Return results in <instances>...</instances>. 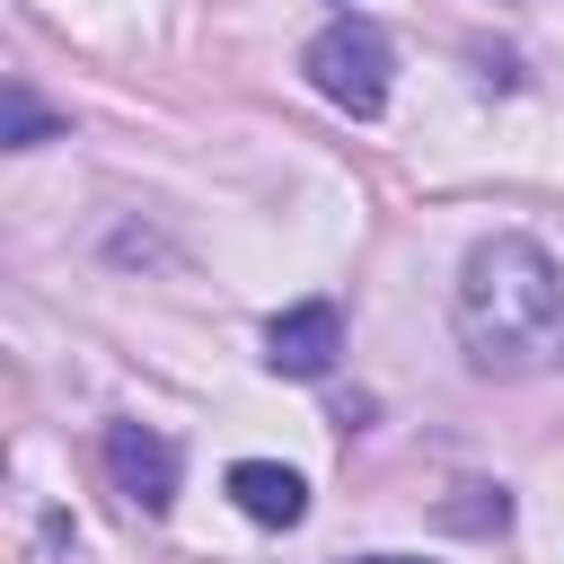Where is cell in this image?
I'll use <instances>...</instances> for the list:
<instances>
[{
  "instance_id": "1",
  "label": "cell",
  "mask_w": 564,
  "mask_h": 564,
  "mask_svg": "<svg viewBox=\"0 0 564 564\" xmlns=\"http://www.w3.org/2000/svg\"><path fill=\"white\" fill-rule=\"evenodd\" d=\"M458 344L485 379H529L564 352V273L538 238L494 229L458 264Z\"/></svg>"
},
{
  "instance_id": "2",
  "label": "cell",
  "mask_w": 564,
  "mask_h": 564,
  "mask_svg": "<svg viewBox=\"0 0 564 564\" xmlns=\"http://www.w3.org/2000/svg\"><path fill=\"white\" fill-rule=\"evenodd\" d=\"M300 70H308V88H317L326 106L379 115V106H388V70H397V44H388V26H370V18L344 9V18H326V26L308 35Z\"/></svg>"
},
{
  "instance_id": "3",
  "label": "cell",
  "mask_w": 564,
  "mask_h": 564,
  "mask_svg": "<svg viewBox=\"0 0 564 564\" xmlns=\"http://www.w3.org/2000/svg\"><path fill=\"white\" fill-rule=\"evenodd\" d=\"M106 476L123 485L132 511L159 520V511L176 502V476H185V467H176V441H167V432H150V423H106Z\"/></svg>"
},
{
  "instance_id": "4",
  "label": "cell",
  "mask_w": 564,
  "mask_h": 564,
  "mask_svg": "<svg viewBox=\"0 0 564 564\" xmlns=\"http://www.w3.org/2000/svg\"><path fill=\"white\" fill-rule=\"evenodd\" d=\"M335 352H344V308H335V300H300V308H282V317L264 326L273 379H326Z\"/></svg>"
},
{
  "instance_id": "5",
  "label": "cell",
  "mask_w": 564,
  "mask_h": 564,
  "mask_svg": "<svg viewBox=\"0 0 564 564\" xmlns=\"http://www.w3.org/2000/svg\"><path fill=\"white\" fill-rule=\"evenodd\" d=\"M229 502H238L256 529H300V520H308V485H300L282 458H238V467H229Z\"/></svg>"
},
{
  "instance_id": "6",
  "label": "cell",
  "mask_w": 564,
  "mask_h": 564,
  "mask_svg": "<svg viewBox=\"0 0 564 564\" xmlns=\"http://www.w3.org/2000/svg\"><path fill=\"white\" fill-rule=\"evenodd\" d=\"M53 132H62V115L35 106L26 88H9V132H0V141H9V150H35V141H53Z\"/></svg>"
},
{
  "instance_id": "7",
  "label": "cell",
  "mask_w": 564,
  "mask_h": 564,
  "mask_svg": "<svg viewBox=\"0 0 564 564\" xmlns=\"http://www.w3.org/2000/svg\"><path fill=\"white\" fill-rule=\"evenodd\" d=\"M449 520H458V529H502L511 502H502V485H485V502H449Z\"/></svg>"
},
{
  "instance_id": "8",
  "label": "cell",
  "mask_w": 564,
  "mask_h": 564,
  "mask_svg": "<svg viewBox=\"0 0 564 564\" xmlns=\"http://www.w3.org/2000/svg\"><path fill=\"white\" fill-rule=\"evenodd\" d=\"M352 564H423V555H352Z\"/></svg>"
}]
</instances>
